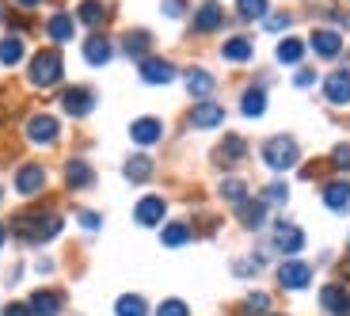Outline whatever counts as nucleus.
I'll return each instance as SVG.
<instances>
[{"label": "nucleus", "mask_w": 350, "mask_h": 316, "mask_svg": "<svg viewBox=\"0 0 350 316\" xmlns=\"http://www.w3.org/2000/svg\"><path fill=\"white\" fill-rule=\"evenodd\" d=\"M62 228H65L62 213H42V210L19 213V218L12 221V233H16V237H23L27 244H46V240L62 237Z\"/></svg>", "instance_id": "f257e3e1"}, {"label": "nucleus", "mask_w": 350, "mask_h": 316, "mask_svg": "<svg viewBox=\"0 0 350 316\" xmlns=\"http://www.w3.org/2000/svg\"><path fill=\"white\" fill-rule=\"evenodd\" d=\"M62 53L57 50H38L35 57H31V69H27V77H31V84L35 88H50V84H57L62 80Z\"/></svg>", "instance_id": "f03ea898"}, {"label": "nucleus", "mask_w": 350, "mask_h": 316, "mask_svg": "<svg viewBox=\"0 0 350 316\" xmlns=\"http://www.w3.org/2000/svg\"><path fill=\"white\" fill-rule=\"evenodd\" d=\"M301 157L297 141L293 137H271L267 145H262V160H267V168H274V172H286V168H293Z\"/></svg>", "instance_id": "7ed1b4c3"}, {"label": "nucleus", "mask_w": 350, "mask_h": 316, "mask_svg": "<svg viewBox=\"0 0 350 316\" xmlns=\"http://www.w3.org/2000/svg\"><path fill=\"white\" fill-rule=\"evenodd\" d=\"M62 107L72 118H84V114H92V107H96V92L84 88V84H72V88L62 92Z\"/></svg>", "instance_id": "20e7f679"}, {"label": "nucleus", "mask_w": 350, "mask_h": 316, "mask_svg": "<svg viewBox=\"0 0 350 316\" xmlns=\"http://www.w3.org/2000/svg\"><path fill=\"white\" fill-rule=\"evenodd\" d=\"M57 133H62V126H57L53 114H31L27 118V137H31V145H53Z\"/></svg>", "instance_id": "39448f33"}, {"label": "nucleus", "mask_w": 350, "mask_h": 316, "mask_svg": "<svg viewBox=\"0 0 350 316\" xmlns=\"http://www.w3.org/2000/svg\"><path fill=\"white\" fill-rule=\"evenodd\" d=\"M271 248L282 255H297L301 248H305V233H301L297 225H286V221H278L274 225V237H271Z\"/></svg>", "instance_id": "423d86ee"}, {"label": "nucleus", "mask_w": 350, "mask_h": 316, "mask_svg": "<svg viewBox=\"0 0 350 316\" xmlns=\"http://www.w3.org/2000/svg\"><path fill=\"white\" fill-rule=\"evenodd\" d=\"M278 282L286 290H305L308 282H312V267L301 263V259H286V263L278 267Z\"/></svg>", "instance_id": "0eeeda50"}, {"label": "nucleus", "mask_w": 350, "mask_h": 316, "mask_svg": "<svg viewBox=\"0 0 350 316\" xmlns=\"http://www.w3.org/2000/svg\"><path fill=\"white\" fill-rule=\"evenodd\" d=\"M65 305V298L57 290H35L31 293V301H27V308H31V316H57Z\"/></svg>", "instance_id": "6e6552de"}, {"label": "nucleus", "mask_w": 350, "mask_h": 316, "mask_svg": "<svg viewBox=\"0 0 350 316\" xmlns=\"http://www.w3.org/2000/svg\"><path fill=\"white\" fill-rule=\"evenodd\" d=\"M324 96H327V103H335V107L350 103V69H339L324 80Z\"/></svg>", "instance_id": "1a4fd4ad"}, {"label": "nucleus", "mask_w": 350, "mask_h": 316, "mask_svg": "<svg viewBox=\"0 0 350 316\" xmlns=\"http://www.w3.org/2000/svg\"><path fill=\"white\" fill-rule=\"evenodd\" d=\"M141 80H145V84H172L175 65L164 62V57H145V62H141Z\"/></svg>", "instance_id": "9d476101"}, {"label": "nucleus", "mask_w": 350, "mask_h": 316, "mask_svg": "<svg viewBox=\"0 0 350 316\" xmlns=\"http://www.w3.org/2000/svg\"><path fill=\"white\" fill-rule=\"evenodd\" d=\"M221 122H225V107H221V103H210V99L194 103L191 126H198V130H210V126H221Z\"/></svg>", "instance_id": "9b49d317"}, {"label": "nucleus", "mask_w": 350, "mask_h": 316, "mask_svg": "<svg viewBox=\"0 0 350 316\" xmlns=\"http://www.w3.org/2000/svg\"><path fill=\"white\" fill-rule=\"evenodd\" d=\"M320 305L332 316H350V290L347 286H324L320 290Z\"/></svg>", "instance_id": "f8f14e48"}, {"label": "nucleus", "mask_w": 350, "mask_h": 316, "mask_svg": "<svg viewBox=\"0 0 350 316\" xmlns=\"http://www.w3.org/2000/svg\"><path fill=\"white\" fill-rule=\"evenodd\" d=\"M130 137H133V145H157L164 137V122L160 118H137L130 126Z\"/></svg>", "instance_id": "ddd939ff"}, {"label": "nucleus", "mask_w": 350, "mask_h": 316, "mask_svg": "<svg viewBox=\"0 0 350 316\" xmlns=\"http://www.w3.org/2000/svg\"><path fill=\"white\" fill-rule=\"evenodd\" d=\"M16 187H19V194H38L46 187V168L42 164H23L19 176H16Z\"/></svg>", "instance_id": "4468645a"}, {"label": "nucleus", "mask_w": 350, "mask_h": 316, "mask_svg": "<svg viewBox=\"0 0 350 316\" xmlns=\"http://www.w3.org/2000/svg\"><path fill=\"white\" fill-rule=\"evenodd\" d=\"M167 213L164 198H157V194H149V198H141L137 210H133V218H137V225H160Z\"/></svg>", "instance_id": "2eb2a0df"}, {"label": "nucleus", "mask_w": 350, "mask_h": 316, "mask_svg": "<svg viewBox=\"0 0 350 316\" xmlns=\"http://www.w3.org/2000/svg\"><path fill=\"white\" fill-rule=\"evenodd\" d=\"M324 206H327V210H335V213L350 210V183H347V179H335V183L324 187Z\"/></svg>", "instance_id": "dca6fc26"}, {"label": "nucleus", "mask_w": 350, "mask_h": 316, "mask_svg": "<svg viewBox=\"0 0 350 316\" xmlns=\"http://www.w3.org/2000/svg\"><path fill=\"white\" fill-rule=\"evenodd\" d=\"M308 42H312L316 57H339V50H342V38L335 31H312Z\"/></svg>", "instance_id": "f3484780"}, {"label": "nucleus", "mask_w": 350, "mask_h": 316, "mask_svg": "<svg viewBox=\"0 0 350 316\" xmlns=\"http://www.w3.org/2000/svg\"><path fill=\"white\" fill-rule=\"evenodd\" d=\"M84 62L88 65H107V62H111V38H103L96 31V35L84 42Z\"/></svg>", "instance_id": "a211bd4d"}, {"label": "nucleus", "mask_w": 350, "mask_h": 316, "mask_svg": "<svg viewBox=\"0 0 350 316\" xmlns=\"http://www.w3.org/2000/svg\"><path fill=\"white\" fill-rule=\"evenodd\" d=\"M240 111H244L247 118H259V114L267 111V88H262V84H252V88L240 96Z\"/></svg>", "instance_id": "6ab92c4d"}, {"label": "nucleus", "mask_w": 350, "mask_h": 316, "mask_svg": "<svg viewBox=\"0 0 350 316\" xmlns=\"http://www.w3.org/2000/svg\"><path fill=\"white\" fill-rule=\"evenodd\" d=\"M213 77L206 69H187V92H191L194 99H206V96H213Z\"/></svg>", "instance_id": "aec40b11"}, {"label": "nucleus", "mask_w": 350, "mask_h": 316, "mask_svg": "<svg viewBox=\"0 0 350 316\" xmlns=\"http://www.w3.org/2000/svg\"><path fill=\"white\" fill-rule=\"evenodd\" d=\"M77 19H80V23H88V27H103L107 23V4H103V0H80Z\"/></svg>", "instance_id": "412c9836"}, {"label": "nucleus", "mask_w": 350, "mask_h": 316, "mask_svg": "<svg viewBox=\"0 0 350 316\" xmlns=\"http://www.w3.org/2000/svg\"><path fill=\"white\" fill-rule=\"evenodd\" d=\"M149 46H152V35H149V31H126V35H122V50L130 53V57H141V62H145Z\"/></svg>", "instance_id": "4be33fe9"}, {"label": "nucleus", "mask_w": 350, "mask_h": 316, "mask_svg": "<svg viewBox=\"0 0 350 316\" xmlns=\"http://www.w3.org/2000/svg\"><path fill=\"white\" fill-rule=\"evenodd\" d=\"M225 23V12L217 8V4H202L198 12H194V27H198V31H217V27Z\"/></svg>", "instance_id": "5701e85b"}, {"label": "nucleus", "mask_w": 350, "mask_h": 316, "mask_svg": "<svg viewBox=\"0 0 350 316\" xmlns=\"http://www.w3.org/2000/svg\"><path fill=\"white\" fill-rule=\"evenodd\" d=\"M237 218L244 221L247 228H259L262 221H267V202H252V198H247V202L237 206Z\"/></svg>", "instance_id": "b1692460"}, {"label": "nucleus", "mask_w": 350, "mask_h": 316, "mask_svg": "<svg viewBox=\"0 0 350 316\" xmlns=\"http://www.w3.org/2000/svg\"><path fill=\"white\" fill-rule=\"evenodd\" d=\"M65 183L69 187H92V168L84 164V160H69V164H65Z\"/></svg>", "instance_id": "393cba45"}, {"label": "nucleus", "mask_w": 350, "mask_h": 316, "mask_svg": "<svg viewBox=\"0 0 350 316\" xmlns=\"http://www.w3.org/2000/svg\"><path fill=\"white\" fill-rule=\"evenodd\" d=\"M46 35H50L53 42H69V38H72V19L65 16V12L50 16V23H46Z\"/></svg>", "instance_id": "a878e982"}, {"label": "nucleus", "mask_w": 350, "mask_h": 316, "mask_svg": "<svg viewBox=\"0 0 350 316\" xmlns=\"http://www.w3.org/2000/svg\"><path fill=\"white\" fill-rule=\"evenodd\" d=\"M114 313L118 316H149V305H145V298H137V293H126V298H118Z\"/></svg>", "instance_id": "bb28decb"}, {"label": "nucleus", "mask_w": 350, "mask_h": 316, "mask_svg": "<svg viewBox=\"0 0 350 316\" xmlns=\"http://www.w3.org/2000/svg\"><path fill=\"white\" fill-rule=\"evenodd\" d=\"M149 176H152V160H149V157H130V160H126V179H133V183H145Z\"/></svg>", "instance_id": "cd10ccee"}, {"label": "nucleus", "mask_w": 350, "mask_h": 316, "mask_svg": "<svg viewBox=\"0 0 350 316\" xmlns=\"http://www.w3.org/2000/svg\"><path fill=\"white\" fill-rule=\"evenodd\" d=\"M160 240H164L167 248H183L187 240H191V225H187V221H172V225L164 228V237H160Z\"/></svg>", "instance_id": "c85d7f7f"}, {"label": "nucleus", "mask_w": 350, "mask_h": 316, "mask_svg": "<svg viewBox=\"0 0 350 316\" xmlns=\"http://www.w3.org/2000/svg\"><path fill=\"white\" fill-rule=\"evenodd\" d=\"M221 53H225L228 62H247V57H252V38H244V35H240V38H228Z\"/></svg>", "instance_id": "c756f323"}, {"label": "nucleus", "mask_w": 350, "mask_h": 316, "mask_svg": "<svg viewBox=\"0 0 350 316\" xmlns=\"http://www.w3.org/2000/svg\"><path fill=\"white\" fill-rule=\"evenodd\" d=\"M301 57H305V42H301V38H286V42L278 46V62L282 65H297Z\"/></svg>", "instance_id": "7c9ffc66"}, {"label": "nucleus", "mask_w": 350, "mask_h": 316, "mask_svg": "<svg viewBox=\"0 0 350 316\" xmlns=\"http://www.w3.org/2000/svg\"><path fill=\"white\" fill-rule=\"evenodd\" d=\"M23 57V42L19 38H0V65H16Z\"/></svg>", "instance_id": "2f4dec72"}, {"label": "nucleus", "mask_w": 350, "mask_h": 316, "mask_svg": "<svg viewBox=\"0 0 350 316\" xmlns=\"http://www.w3.org/2000/svg\"><path fill=\"white\" fill-rule=\"evenodd\" d=\"M221 198H228L232 206H240V202H247V187L240 183V179H225V183H221Z\"/></svg>", "instance_id": "473e14b6"}, {"label": "nucleus", "mask_w": 350, "mask_h": 316, "mask_svg": "<svg viewBox=\"0 0 350 316\" xmlns=\"http://www.w3.org/2000/svg\"><path fill=\"white\" fill-rule=\"evenodd\" d=\"M240 19H262L267 16V0H237Z\"/></svg>", "instance_id": "72a5a7b5"}, {"label": "nucleus", "mask_w": 350, "mask_h": 316, "mask_svg": "<svg viewBox=\"0 0 350 316\" xmlns=\"http://www.w3.org/2000/svg\"><path fill=\"white\" fill-rule=\"evenodd\" d=\"M271 308V298L267 293H252V298L244 301V308H240V316H262Z\"/></svg>", "instance_id": "f704fd0d"}, {"label": "nucleus", "mask_w": 350, "mask_h": 316, "mask_svg": "<svg viewBox=\"0 0 350 316\" xmlns=\"http://www.w3.org/2000/svg\"><path fill=\"white\" fill-rule=\"evenodd\" d=\"M247 153V145L240 137H225V145H221V160H240Z\"/></svg>", "instance_id": "c9c22d12"}, {"label": "nucleus", "mask_w": 350, "mask_h": 316, "mask_svg": "<svg viewBox=\"0 0 350 316\" xmlns=\"http://www.w3.org/2000/svg\"><path fill=\"white\" fill-rule=\"evenodd\" d=\"M157 316H191V308H187L179 298H167L164 305L157 308Z\"/></svg>", "instance_id": "e433bc0d"}, {"label": "nucleus", "mask_w": 350, "mask_h": 316, "mask_svg": "<svg viewBox=\"0 0 350 316\" xmlns=\"http://www.w3.org/2000/svg\"><path fill=\"white\" fill-rule=\"evenodd\" d=\"M286 183H271L267 191H262V202H286Z\"/></svg>", "instance_id": "4c0bfd02"}, {"label": "nucleus", "mask_w": 350, "mask_h": 316, "mask_svg": "<svg viewBox=\"0 0 350 316\" xmlns=\"http://www.w3.org/2000/svg\"><path fill=\"white\" fill-rule=\"evenodd\" d=\"M332 160H335V164H339V168H350V145H335Z\"/></svg>", "instance_id": "58836bf2"}, {"label": "nucleus", "mask_w": 350, "mask_h": 316, "mask_svg": "<svg viewBox=\"0 0 350 316\" xmlns=\"http://www.w3.org/2000/svg\"><path fill=\"white\" fill-rule=\"evenodd\" d=\"M286 27H289V16H286V12H278V16L267 19V31H286Z\"/></svg>", "instance_id": "ea45409f"}, {"label": "nucleus", "mask_w": 350, "mask_h": 316, "mask_svg": "<svg viewBox=\"0 0 350 316\" xmlns=\"http://www.w3.org/2000/svg\"><path fill=\"white\" fill-rule=\"evenodd\" d=\"M255 271H259V259H240V263H237L240 278H247V274H255Z\"/></svg>", "instance_id": "a19ab883"}, {"label": "nucleus", "mask_w": 350, "mask_h": 316, "mask_svg": "<svg viewBox=\"0 0 350 316\" xmlns=\"http://www.w3.org/2000/svg\"><path fill=\"white\" fill-rule=\"evenodd\" d=\"M0 316H31V308L19 305V301H12V305H4V313H0Z\"/></svg>", "instance_id": "79ce46f5"}, {"label": "nucleus", "mask_w": 350, "mask_h": 316, "mask_svg": "<svg viewBox=\"0 0 350 316\" xmlns=\"http://www.w3.org/2000/svg\"><path fill=\"white\" fill-rule=\"evenodd\" d=\"M80 225H84V228H92V233H96V228H99V213H80Z\"/></svg>", "instance_id": "37998d69"}, {"label": "nucleus", "mask_w": 350, "mask_h": 316, "mask_svg": "<svg viewBox=\"0 0 350 316\" xmlns=\"http://www.w3.org/2000/svg\"><path fill=\"white\" fill-rule=\"evenodd\" d=\"M312 80H316V73H312V69H301V73H297V88H308Z\"/></svg>", "instance_id": "c03bdc74"}, {"label": "nucleus", "mask_w": 350, "mask_h": 316, "mask_svg": "<svg viewBox=\"0 0 350 316\" xmlns=\"http://www.w3.org/2000/svg\"><path fill=\"white\" fill-rule=\"evenodd\" d=\"M164 12H167V16H183V4H179V0H167Z\"/></svg>", "instance_id": "a18cd8bd"}, {"label": "nucleus", "mask_w": 350, "mask_h": 316, "mask_svg": "<svg viewBox=\"0 0 350 316\" xmlns=\"http://www.w3.org/2000/svg\"><path fill=\"white\" fill-rule=\"evenodd\" d=\"M19 8H38V4H42V0H16Z\"/></svg>", "instance_id": "49530a36"}, {"label": "nucleus", "mask_w": 350, "mask_h": 316, "mask_svg": "<svg viewBox=\"0 0 350 316\" xmlns=\"http://www.w3.org/2000/svg\"><path fill=\"white\" fill-rule=\"evenodd\" d=\"M4 237H8V228H4V225H0V244H4Z\"/></svg>", "instance_id": "de8ad7c7"}]
</instances>
